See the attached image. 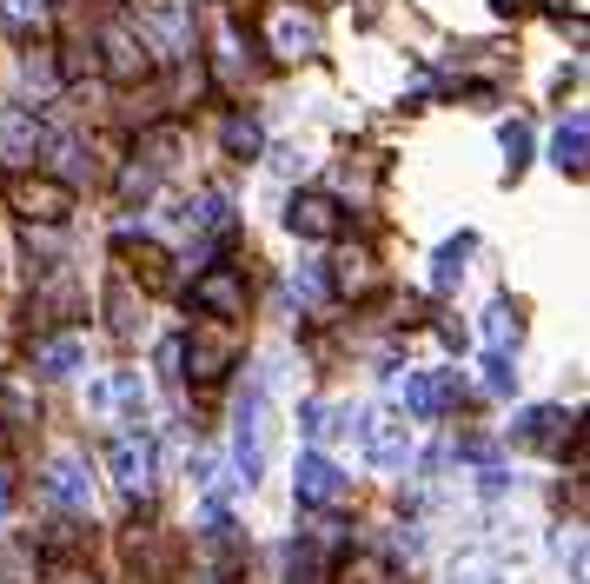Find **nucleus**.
<instances>
[{
	"label": "nucleus",
	"mask_w": 590,
	"mask_h": 584,
	"mask_svg": "<svg viewBox=\"0 0 590 584\" xmlns=\"http://www.w3.org/2000/svg\"><path fill=\"white\" fill-rule=\"evenodd\" d=\"M266 385H252L245 392V405H239V419H232V465H239V485H252L260 478V465H266Z\"/></svg>",
	"instance_id": "nucleus-1"
},
{
	"label": "nucleus",
	"mask_w": 590,
	"mask_h": 584,
	"mask_svg": "<svg viewBox=\"0 0 590 584\" xmlns=\"http://www.w3.org/2000/svg\"><path fill=\"white\" fill-rule=\"evenodd\" d=\"M292 485H299V505H332V498L346 491L339 465H332L325 452H305V458H299V478H292Z\"/></svg>",
	"instance_id": "nucleus-2"
},
{
	"label": "nucleus",
	"mask_w": 590,
	"mask_h": 584,
	"mask_svg": "<svg viewBox=\"0 0 590 584\" xmlns=\"http://www.w3.org/2000/svg\"><path fill=\"white\" fill-rule=\"evenodd\" d=\"M107 465H113V478H120L127 491H140V485L153 478V439H140V432L113 439V445H107Z\"/></svg>",
	"instance_id": "nucleus-3"
},
{
	"label": "nucleus",
	"mask_w": 590,
	"mask_h": 584,
	"mask_svg": "<svg viewBox=\"0 0 590 584\" xmlns=\"http://www.w3.org/2000/svg\"><path fill=\"white\" fill-rule=\"evenodd\" d=\"M359 439L378 465H405V452H411V432L398 426V412H372V426H359Z\"/></svg>",
	"instance_id": "nucleus-4"
},
{
	"label": "nucleus",
	"mask_w": 590,
	"mask_h": 584,
	"mask_svg": "<svg viewBox=\"0 0 590 584\" xmlns=\"http://www.w3.org/2000/svg\"><path fill=\"white\" fill-rule=\"evenodd\" d=\"M451 398V385L438 372H405V412H418V419H438Z\"/></svg>",
	"instance_id": "nucleus-5"
},
{
	"label": "nucleus",
	"mask_w": 590,
	"mask_h": 584,
	"mask_svg": "<svg viewBox=\"0 0 590 584\" xmlns=\"http://www.w3.org/2000/svg\"><path fill=\"white\" fill-rule=\"evenodd\" d=\"M47 491L60 498V505H87V465H80L73 452H60V458L47 465Z\"/></svg>",
	"instance_id": "nucleus-6"
},
{
	"label": "nucleus",
	"mask_w": 590,
	"mask_h": 584,
	"mask_svg": "<svg viewBox=\"0 0 590 584\" xmlns=\"http://www.w3.org/2000/svg\"><path fill=\"white\" fill-rule=\"evenodd\" d=\"M292 233H305V239H332V226H339V213H332V200H318V193H305V200H292Z\"/></svg>",
	"instance_id": "nucleus-7"
},
{
	"label": "nucleus",
	"mask_w": 590,
	"mask_h": 584,
	"mask_svg": "<svg viewBox=\"0 0 590 584\" xmlns=\"http://www.w3.org/2000/svg\"><path fill=\"white\" fill-rule=\"evenodd\" d=\"M564 412L557 405H538V412H525V426H518V445H557L564 439Z\"/></svg>",
	"instance_id": "nucleus-8"
},
{
	"label": "nucleus",
	"mask_w": 590,
	"mask_h": 584,
	"mask_svg": "<svg viewBox=\"0 0 590 584\" xmlns=\"http://www.w3.org/2000/svg\"><path fill=\"white\" fill-rule=\"evenodd\" d=\"M40 366L60 372V379L80 372V366H87V339H47V346H40Z\"/></svg>",
	"instance_id": "nucleus-9"
},
{
	"label": "nucleus",
	"mask_w": 590,
	"mask_h": 584,
	"mask_svg": "<svg viewBox=\"0 0 590 584\" xmlns=\"http://www.w3.org/2000/svg\"><path fill=\"white\" fill-rule=\"evenodd\" d=\"M551 159L564 166V174H577V166H583V120H570V127L551 140Z\"/></svg>",
	"instance_id": "nucleus-10"
},
{
	"label": "nucleus",
	"mask_w": 590,
	"mask_h": 584,
	"mask_svg": "<svg viewBox=\"0 0 590 584\" xmlns=\"http://www.w3.org/2000/svg\"><path fill=\"white\" fill-rule=\"evenodd\" d=\"M200 299H206V306H219V312H232V306L245 299V286H239L232 273H213V279H200Z\"/></svg>",
	"instance_id": "nucleus-11"
},
{
	"label": "nucleus",
	"mask_w": 590,
	"mask_h": 584,
	"mask_svg": "<svg viewBox=\"0 0 590 584\" xmlns=\"http://www.w3.org/2000/svg\"><path fill=\"white\" fill-rule=\"evenodd\" d=\"M451 584H497V564L478 558V551H465V558L451 564Z\"/></svg>",
	"instance_id": "nucleus-12"
},
{
	"label": "nucleus",
	"mask_w": 590,
	"mask_h": 584,
	"mask_svg": "<svg viewBox=\"0 0 590 584\" xmlns=\"http://www.w3.org/2000/svg\"><path fill=\"white\" fill-rule=\"evenodd\" d=\"M0 140H8V159H27V146H34L40 133H34V120H27V114H14V120H8V133H0Z\"/></svg>",
	"instance_id": "nucleus-13"
},
{
	"label": "nucleus",
	"mask_w": 590,
	"mask_h": 584,
	"mask_svg": "<svg viewBox=\"0 0 590 584\" xmlns=\"http://www.w3.org/2000/svg\"><path fill=\"white\" fill-rule=\"evenodd\" d=\"M273 40H279V53H299V47H312V27H305V21H292V14H279Z\"/></svg>",
	"instance_id": "nucleus-14"
},
{
	"label": "nucleus",
	"mask_w": 590,
	"mask_h": 584,
	"mask_svg": "<svg viewBox=\"0 0 590 584\" xmlns=\"http://www.w3.org/2000/svg\"><path fill=\"white\" fill-rule=\"evenodd\" d=\"M465 253H471V239H458V246H445V253H438V273H432V286H458V273H465L458 260H465Z\"/></svg>",
	"instance_id": "nucleus-15"
},
{
	"label": "nucleus",
	"mask_w": 590,
	"mask_h": 584,
	"mask_svg": "<svg viewBox=\"0 0 590 584\" xmlns=\"http://www.w3.org/2000/svg\"><path fill=\"white\" fill-rule=\"evenodd\" d=\"M484 339H491V346H504V339H518V319H511V312H504V306H491V312H484Z\"/></svg>",
	"instance_id": "nucleus-16"
},
{
	"label": "nucleus",
	"mask_w": 590,
	"mask_h": 584,
	"mask_svg": "<svg viewBox=\"0 0 590 584\" xmlns=\"http://www.w3.org/2000/svg\"><path fill=\"white\" fill-rule=\"evenodd\" d=\"M113 392H120V405H127V412H146V385H140V372H120V385H113Z\"/></svg>",
	"instance_id": "nucleus-17"
},
{
	"label": "nucleus",
	"mask_w": 590,
	"mask_h": 584,
	"mask_svg": "<svg viewBox=\"0 0 590 584\" xmlns=\"http://www.w3.org/2000/svg\"><path fill=\"white\" fill-rule=\"evenodd\" d=\"M491 392H518V372L504 366V353H491Z\"/></svg>",
	"instance_id": "nucleus-18"
},
{
	"label": "nucleus",
	"mask_w": 590,
	"mask_h": 584,
	"mask_svg": "<svg viewBox=\"0 0 590 584\" xmlns=\"http://www.w3.org/2000/svg\"><path fill=\"white\" fill-rule=\"evenodd\" d=\"M8 14H14V27H21V21H27V14H34V21H40V0H8Z\"/></svg>",
	"instance_id": "nucleus-19"
},
{
	"label": "nucleus",
	"mask_w": 590,
	"mask_h": 584,
	"mask_svg": "<svg viewBox=\"0 0 590 584\" xmlns=\"http://www.w3.org/2000/svg\"><path fill=\"white\" fill-rule=\"evenodd\" d=\"M8 505H14V485H8V478H0V512H8Z\"/></svg>",
	"instance_id": "nucleus-20"
}]
</instances>
